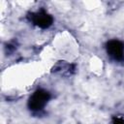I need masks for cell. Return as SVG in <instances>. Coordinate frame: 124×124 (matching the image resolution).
Returning a JSON list of instances; mask_svg holds the SVG:
<instances>
[{"label":"cell","mask_w":124,"mask_h":124,"mask_svg":"<svg viewBox=\"0 0 124 124\" xmlns=\"http://www.w3.org/2000/svg\"><path fill=\"white\" fill-rule=\"evenodd\" d=\"M51 99L52 94L50 91L44 87H38L29 96L27 100V108L31 113L40 115L45 112V109L50 103Z\"/></svg>","instance_id":"obj_1"},{"label":"cell","mask_w":124,"mask_h":124,"mask_svg":"<svg viewBox=\"0 0 124 124\" xmlns=\"http://www.w3.org/2000/svg\"><path fill=\"white\" fill-rule=\"evenodd\" d=\"M27 19L34 27L41 30L49 29L54 23L53 16L44 8H39L35 11H30L27 14Z\"/></svg>","instance_id":"obj_2"},{"label":"cell","mask_w":124,"mask_h":124,"mask_svg":"<svg viewBox=\"0 0 124 124\" xmlns=\"http://www.w3.org/2000/svg\"><path fill=\"white\" fill-rule=\"evenodd\" d=\"M105 50L108 57L115 63L124 62V41L110 39L105 44Z\"/></svg>","instance_id":"obj_3"},{"label":"cell","mask_w":124,"mask_h":124,"mask_svg":"<svg viewBox=\"0 0 124 124\" xmlns=\"http://www.w3.org/2000/svg\"><path fill=\"white\" fill-rule=\"evenodd\" d=\"M111 124H124V116H114L111 120Z\"/></svg>","instance_id":"obj_4"}]
</instances>
